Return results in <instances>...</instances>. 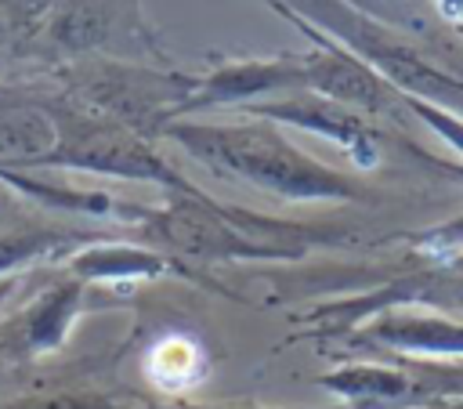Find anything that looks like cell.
<instances>
[{"label": "cell", "instance_id": "obj_1", "mask_svg": "<svg viewBox=\"0 0 463 409\" xmlns=\"http://www.w3.org/2000/svg\"><path fill=\"white\" fill-rule=\"evenodd\" d=\"M170 134L210 166L239 174L289 199H362L365 195L362 185L307 159L304 152L286 145L271 127H174Z\"/></svg>", "mask_w": 463, "mask_h": 409}, {"label": "cell", "instance_id": "obj_2", "mask_svg": "<svg viewBox=\"0 0 463 409\" xmlns=\"http://www.w3.org/2000/svg\"><path fill=\"white\" fill-rule=\"evenodd\" d=\"M47 51L83 54V51H137L159 54V43L148 36L137 0H58L40 33Z\"/></svg>", "mask_w": 463, "mask_h": 409}, {"label": "cell", "instance_id": "obj_3", "mask_svg": "<svg viewBox=\"0 0 463 409\" xmlns=\"http://www.w3.org/2000/svg\"><path fill=\"white\" fill-rule=\"evenodd\" d=\"M195 87V80L184 76H163L152 69H130V65H116V62H101L98 69L83 72L80 90L83 98L105 112L116 123H156L163 119L166 101L188 94Z\"/></svg>", "mask_w": 463, "mask_h": 409}, {"label": "cell", "instance_id": "obj_4", "mask_svg": "<svg viewBox=\"0 0 463 409\" xmlns=\"http://www.w3.org/2000/svg\"><path fill=\"white\" fill-rule=\"evenodd\" d=\"M156 232L177 246L181 253H199V257H232V253H271L268 246L250 243L242 232L224 228L217 217H206L203 210H170L159 217Z\"/></svg>", "mask_w": 463, "mask_h": 409}, {"label": "cell", "instance_id": "obj_5", "mask_svg": "<svg viewBox=\"0 0 463 409\" xmlns=\"http://www.w3.org/2000/svg\"><path fill=\"white\" fill-rule=\"evenodd\" d=\"M58 145L61 130L47 109L25 101L0 105V159H51Z\"/></svg>", "mask_w": 463, "mask_h": 409}, {"label": "cell", "instance_id": "obj_6", "mask_svg": "<svg viewBox=\"0 0 463 409\" xmlns=\"http://www.w3.org/2000/svg\"><path fill=\"white\" fill-rule=\"evenodd\" d=\"M376 337L409 351H463V322L445 319H387Z\"/></svg>", "mask_w": 463, "mask_h": 409}, {"label": "cell", "instance_id": "obj_7", "mask_svg": "<svg viewBox=\"0 0 463 409\" xmlns=\"http://www.w3.org/2000/svg\"><path fill=\"white\" fill-rule=\"evenodd\" d=\"M40 33V18L22 14L14 7L0 4V65H7L11 58L29 51V40Z\"/></svg>", "mask_w": 463, "mask_h": 409}, {"label": "cell", "instance_id": "obj_8", "mask_svg": "<svg viewBox=\"0 0 463 409\" xmlns=\"http://www.w3.org/2000/svg\"><path fill=\"white\" fill-rule=\"evenodd\" d=\"M438 11H441V18L463 36V0H430Z\"/></svg>", "mask_w": 463, "mask_h": 409}]
</instances>
